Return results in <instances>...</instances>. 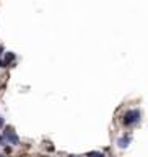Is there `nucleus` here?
<instances>
[{"instance_id":"nucleus-4","label":"nucleus","mask_w":148,"mask_h":157,"mask_svg":"<svg viewBox=\"0 0 148 157\" xmlns=\"http://www.w3.org/2000/svg\"><path fill=\"white\" fill-rule=\"evenodd\" d=\"M13 59H15V54H13V52H7V54H5V61H3V67H7L8 64H10V62L13 61Z\"/></svg>"},{"instance_id":"nucleus-8","label":"nucleus","mask_w":148,"mask_h":157,"mask_svg":"<svg viewBox=\"0 0 148 157\" xmlns=\"http://www.w3.org/2000/svg\"><path fill=\"white\" fill-rule=\"evenodd\" d=\"M68 157H75V155H68Z\"/></svg>"},{"instance_id":"nucleus-9","label":"nucleus","mask_w":148,"mask_h":157,"mask_svg":"<svg viewBox=\"0 0 148 157\" xmlns=\"http://www.w3.org/2000/svg\"><path fill=\"white\" fill-rule=\"evenodd\" d=\"M0 157H2V155H0Z\"/></svg>"},{"instance_id":"nucleus-6","label":"nucleus","mask_w":148,"mask_h":157,"mask_svg":"<svg viewBox=\"0 0 148 157\" xmlns=\"http://www.w3.org/2000/svg\"><path fill=\"white\" fill-rule=\"evenodd\" d=\"M2 51H3V49L0 48V54H2ZM0 67H3V62H2V61H0Z\"/></svg>"},{"instance_id":"nucleus-2","label":"nucleus","mask_w":148,"mask_h":157,"mask_svg":"<svg viewBox=\"0 0 148 157\" xmlns=\"http://www.w3.org/2000/svg\"><path fill=\"white\" fill-rule=\"evenodd\" d=\"M139 120H140V111L139 110H129L124 115V118H122V123H124L125 126H132Z\"/></svg>"},{"instance_id":"nucleus-1","label":"nucleus","mask_w":148,"mask_h":157,"mask_svg":"<svg viewBox=\"0 0 148 157\" xmlns=\"http://www.w3.org/2000/svg\"><path fill=\"white\" fill-rule=\"evenodd\" d=\"M0 142L5 144V142H10V144H20V137L16 136V132L13 131V128H5L3 136H0Z\"/></svg>"},{"instance_id":"nucleus-7","label":"nucleus","mask_w":148,"mask_h":157,"mask_svg":"<svg viewBox=\"0 0 148 157\" xmlns=\"http://www.w3.org/2000/svg\"><path fill=\"white\" fill-rule=\"evenodd\" d=\"M2 126H3V120L0 118V128H2Z\"/></svg>"},{"instance_id":"nucleus-3","label":"nucleus","mask_w":148,"mask_h":157,"mask_svg":"<svg viewBox=\"0 0 148 157\" xmlns=\"http://www.w3.org/2000/svg\"><path fill=\"white\" fill-rule=\"evenodd\" d=\"M130 141H132L130 136H129V134H124V136H121L119 139H117V146L122 147V149H125V147L130 144Z\"/></svg>"},{"instance_id":"nucleus-5","label":"nucleus","mask_w":148,"mask_h":157,"mask_svg":"<svg viewBox=\"0 0 148 157\" xmlns=\"http://www.w3.org/2000/svg\"><path fill=\"white\" fill-rule=\"evenodd\" d=\"M86 157H104V155H103V152H88Z\"/></svg>"}]
</instances>
